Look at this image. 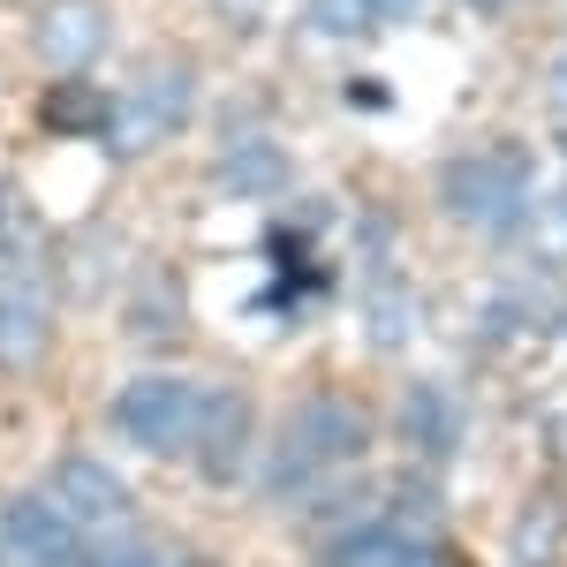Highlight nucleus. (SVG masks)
I'll list each match as a JSON object with an SVG mask.
<instances>
[{"instance_id":"1","label":"nucleus","mask_w":567,"mask_h":567,"mask_svg":"<svg viewBox=\"0 0 567 567\" xmlns=\"http://www.w3.org/2000/svg\"><path fill=\"white\" fill-rule=\"evenodd\" d=\"M363 439H371V424L355 416L349 401H303V409L280 424V439H272L265 484H272L280 499L303 492V484H326L333 470H349L355 454H363Z\"/></svg>"},{"instance_id":"2","label":"nucleus","mask_w":567,"mask_h":567,"mask_svg":"<svg viewBox=\"0 0 567 567\" xmlns=\"http://www.w3.org/2000/svg\"><path fill=\"white\" fill-rule=\"evenodd\" d=\"M446 213L470 219L477 235H507L523 227L529 197H537V175H529V152H477V159H454L446 182H439Z\"/></svg>"},{"instance_id":"3","label":"nucleus","mask_w":567,"mask_h":567,"mask_svg":"<svg viewBox=\"0 0 567 567\" xmlns=\"http://www.w3.org/2000/svg\"><path fill=\"white\" fill-rule=\"evenodd\" d=\"M53 341V280L23 250L16 227H0V371H31Z\"/></svg>"},{"instance_id":"4","label":"nucleus","mask_w":567,"mask_h":567,"mask_svg":"<svg viewBox=\"0 0 567 567\" xmlns=\"http://www.w3.org/2000/svg\"><path fill=\"white\" fill-rule=\"evenodd\" d=\"M197 409H205V386L197 379H175V371H144L114 393V432L130 439L136 454H189L197 439Z\"/></svg>"},{"instance_id":"5","label":"nucleus","mask_w":567,"mask_h":567,"mask_svg":"<svg viewBox=\"0 0 567 567\" xmlns=\"http://www.w3.org/2000/svg\"><path fill=\"white\" fill-rule=\"evenodd\" d=\"M45 499L84 529V545H91V537H114V529H136L130 484L114 477L106 462H91V454H61V462H53V484H45Z\"/></svg>"},{"instance_id":"6","label":"nucleus","mask_w":567,"mask_h":567,"mask_svg":"<svg viewBox=\"0 0 567 567\" xmlns=\"http://www.w3.org/2000/svg\"><path fill=\"white\" fill-rule=\"evenodd\" d=\"M76 560H84V529L45 492H16L0 507V567H76Z\"/></svg>"},{"instance_id":"7","label":"nucleus","mask_w":567,"mask_h":567,"mask_svg":"<svg viewBox=\"0 0 567 567\" xmlns=\"http://www.w3.org/2000/svg\"><path fill=\"white\" fill-rule=\"evenodd\" d=\"M39 53L45 69H61V76H84L91 61L114 45V16H106V0H45L39 8Z\"/></svg>"},{"instance_id":"8","label":"nucleus","mask_w":567,"mask_h":567,"mask_svg":"<svg viewBox=\"0 0 567 567\" xmlns=\"http://www.w3.org/2000/svg\"><path fill=\"white\" fill-rule=\"evenodd\" d=\"M182 122H189V69H175V61L144 69L136 91L122 99V114H114L122 144H159V136H175Z\"/></svg>"},{"instance_id":"9","label":"nucleus","mask_w":567,"mask_h":567,"mask_svg":"<svg viewBox=\"0 0 567 567\" xmlns=\"http://www.w3.org/2000/svg\"><path fill=\"white\" fill-rule=\"evenodd\" d=\"M250 454V401L235 386H205V409H197V439H189V462L197 477H235Z\"/></svg>"},{"instance_id":"10","label":"nucleus","mask_w":567,"mask_h":567,"mask_svg":"<svg viewBox=\"0 0 567 567\" xmlns=\"http://www.w3.org/2000/svg\"><path fill=\"white\" fill-rule=\"evenodd\" d=\"M326 567H454L432 537L401 523H349L333 545H326Z\"/></svg>"},{"instance_id":"11","label":"nucleus","mask_w":567,"mask_h":567,"mask_svg":"<svg viewBox=\"0 0 567 567\" xmlns=\"http://www.w3.org/2000/svg\"><path fill=\"white\" fill-rule=\"evenodd\" d=\"M523 243H529V258H545V265H560L567 258V197H553V205H529L523 213Z\"/></svg>"},{"instance_id":"12","label":"nucleus","mask_w":567,"mask_h":567,"mask_svg":"<svg viewBox=\"0 0 567 567\" xmlns=\"http://www.w3.org/2000/svg\"><path fill=\"white\" fill-rule=\"evenodd\" d=\"M545 99H553V114H560V122H567V53H560V61H553V76H545Z\"/></svg>"},{"instance_id":"13","label":"nucleus","mask_w":567,"mask_h":567,"mask_svg":"<svg viewBox=\"0 0 567 567\" xmlns=\"http://www.w3.org/2000/svg\"><path fill=\"white\" fill-rule=\"evenodd\" d=\"M379 16H409V8H424V0H371Z\"/></svg>"}]
</instances>
